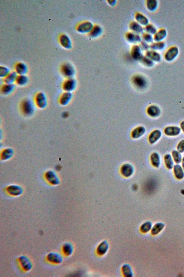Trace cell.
I'll use <instances>...</instances> for the list:
<instances>
[{
	"instance_id": "1",
	"label": "cell",
	"mask_w": 184,
	"mask_h": 277,
	"mask_svg": "<svg viewBox=\"0 0 184 277\" xmlns=\"http://www.w3.org/2000/svg\"><path fill=\"white\" fill-rule=\"evenodd\" d=\"M21 109L23 114L27 116H31L34 112V105L32 102L28 99H26L23 101Z\"/></svg>"
},
{
	"instance_id": "2",
	"label": "cell",
	"mask_w": 184,
	"mask_h": 277,
	"mask_svg": "<svg viewBox=\"0 0 184 277\" xmlns=\"http://www.w3.org/2000/svg\"><path fill=\"white\" fill-rule=\"evenodd\" d=\"M179 49L176 46H173L166 51L164 55V59L168 62L174 61L179 54Z\"/></svg>"
},
{
	"instance_id": "3",
	"label": "cell",
	"mask_w": 184,
	"mask_h": 277,
	"mask_svg": "<svg viewBox=\"0 0 184 277\" xmlns=\"http://www.w3.org/2000/svg\"><path fill=\"white\" fill-rule=\"evenodd\" d=\"M36 105L40 109H44L47 107V97L44 93L40 92L36 95L35 98Z\"/></svg>"
},
{
	"instance_id": "4",
	"label": "cell",
	"mask_w": 184,
	"mask_h": 277,
	"mask_svg": "<svg viewBox=\"0 0 184 277\" xmlns=\"http://www.w3.org/2000/svg\"><path fill=\"white\" fill-rule=\"evenodd\" d=\"M132 81L136 86L140 89H144L147 85L146 79L141 75H136L133 77Z\"/></svg>"
},
{
	"instance_id": "5",
	"label": "cell",
	"mask_w": 184,
	"mask_h": 277,
	"mask_svg": "<svg viewBox=\"0 0 184 277\" xmlns=\"http://www.w3.org/2000/svg\"><path fill=\"white\" fill-rule=\"evenodd\" d=\"M93 23L91 22L85 21L78 25L77 28V30L79 32L81 33H89L93 29Z\"/></svg>"
},
{
	"instance_id": "6",
	"label": "cell",
	"mask_w": 184,
	"mask_h": 277,
	"mask_svg": "<svg viewBox=\"0 0 184 277\" xmlns=\"http://www.w3.org/2000/svg\"><path fill=\"white\" fill-rule=\"evenodd\" d=\"M125 37L127 40L131 43H140L142 41V37L139 34L132 32L127 33Z\"/></svg>"
},
{
	"instance_id": "7",
	"label": "cell",
	"mask_w": 184,
	"mask_h": 277,
	"mask_svg": "<svg viewBox=\"0 0 184 277\" xmlns=\"http://www.w3.org/2000/svg\"><path fill=\"white\" fill-rule=\"evenodd\" d=\"M76 87V82L75 80L70 78L65 81L63 83V88L65 91L70 92L73 91Z\"/></svg>"
},
{
	"instance_id": "8",
	"label": "cell",
	"mask_w": 184,
	"mask_h": 277,
	"mask_svg": "<svg viewBox=\"0 0 184 277\" xmlns=\"http://www.w3.org/2000/svg\"><path fill=\"white\" fill-rule=\"evenodd\" d=\"M181 129L177 126H169L164 130V133L168 136H176L180 133Z\"/></svg>"
},
{
	"instance_id": "9",
	"label": "cell",
	"mask_w": 184,
	"mask_h": 277,
	"mask_svg": "<svg viewBox=\"0 0 184 277\" xmlns=\"http://www.w3.org/2000/svg\"><path fill=\"white\" fill-rule=\"evenodd\" d=\"M131 55L132 58L135 60H140L143 56L141 52V49L137 45H133L131 48Z\"/></svg>"
},
{
	"instance_id": "10",
	"label": "cell",
	"mask_w": 184,
	"mask_h": 277,
	"mask_svg": "<svg viewBox=\"0 0 184 277\" xmlns=\"http://www.w3.org/2000/svg\"><path fill=\"white\" fill-rule=\"evenodd\" d=\"M120 172L123 176L129 177L132 175L134 172V169L132 166L130 164L128 163L124 164L121 167Z\"/></svg>"
},
{
	"instance_id": "11",
	"label": "cell",
	"mask_w": 184,
	"mask_h": 277,
	"mask_svg": "<svg viewBox=\"0 0 184 277\" xmlns=\"http://www.w3.org/2000/svg\"><path fill=\"white\" fill-rule=\"evenodd\" d=\"M145 56L153 62H159L161 60V57L158 52L152 50H149L146 52Z\"/></svg>"
},
{
	"instance_id": "12",
	"label": "cell",
	"mask_w": 184,
	"mask_h": 277,
	"mask_svg": "<svg viewBox=\"0 0 184 277\" xmlns=\"http://www.w3.org/2000/svg\"><path fill=\"white\" fill-rule=\"evenodd\" d=\"M130 30L132 32L138 34H142L144 33V29L142 25L136 21L131 22L129 25Z\"/></svg>"
},
{
	"instance_id": "13",
	"label": "cell",
	"mask_w": 184,
	"mask_h": 277,
	"mask_svg": "<svg viewBox=\"0 0 184 277\" xmlns=\"http://www.w3.org/2000/svg\"><path fill=\"white\" fill-rule=\"evenodd\" d=\"M62 72L64 76L69 79L74 76V70L73 68L69 64H66L63 65L62 68Z\"/></svg>"
},
{
	"instance_id": "14",
	"label": "cell",
	"mask_w": 184,
	"mask_h": 277,
	"mask_svg": "<svg viewBox=\"0 0 184 277\" xmlns=\"http://www.w3.org/2000/svg\"><path fill=\"white\" fill-rule=\"evenodd\" d=\"M73 95L72 92H65L62 95L60 99V105L62 106H66L71 101Z\"/></svg>"
},
{
	"instance_id": "15",
	"label": "cell",
	"mask_w": 184,
	"mask_h": 277,
	"mask_svg": "<svg viewBox=\"0 0 184 277\" xmlns=\"http://www.w3.org/2000/svg\"><path fill=\"white\" fill-rule=\"evenodd\" d=\"M135 19L137 23L142 26H145L149 24L148 18L141 13L137 12L136 13Z\"/></svg>"
},
{
	"instance_id": "16",
	"label": "cell",
	"mask_w": 184,
	"mask_h": 277,
	"mask_svg": "<svg viewBox=\"0 0 184 277\" xmlns=\"http://www.w3.org/2000/svg\"><path fill=\"white\" fill-rule=\"evenodd\" d=\"M167 31L164 29L159 30L154 35V40L155 42H163L167 36Z\"/></svg>"
},
{
	"instance_id": "17",
	"label": "cell",
	"mask_w": 184,
	"mask_h": 277,
	"mask_svg": "<svg viewBox=\"0 0 184 277\" xmlns=\"http://www.w3.org/2000/svg\"><path fill=\"white\" fill-rule=\"evenodd\" d=\"M161 132L160 130H156L153 131L149 136L148 141L151 144H154L161 138Z\"/></svg>"
},
{
	"instance_id": "18",
	"label": "cell",
	"mask_w": 184,
	"mask_h": 277,
	"mask_svg": "<svg viewBox=\"0 0 184 277\" xmlns=\"http://www.w3.org/2000/svg\"><path fill=\"white\" fill-rule=\"evenodd\" d=\"M145 132V128L143 126H139L132 131L131 136L133 139H138L143 136Z\"/></svg>"
},
{
	"instance_id": "19",
	"label": "cell",
	"mask_w": 184,
	"mask_h": 277,
	"mask_svg": "<svg viewBox=\"0 0 184 277\" xmlns=\"http://www.w3.org/2000/svg\"><path fill=\"white\" fill-rule=\"evenodd\" d=\"M149 116L153 117H156L159 116L161 114V110L156 105H151L149 107L147 110Z\"/></svg>"
},
{
	"instance_id": "20",
	"label": "cell",
	"mask_w": 184,
	"mask_h": 277,
	"mask_svg": "<svg viewBox=\"0 0 184 277\" xmlns=\"http://www.w3.org/2000/svg\"><path fill=\"white\" fill-rule=\"evenodd\" d=\"M174 172L175 177L178 180H181L184 178V171L182 167L179 165L174 166Z\"/></svg>"
},
{
	"instance_id": "21",
	"label": "cell",
	"mask_w": 184,
	"mask_h": 277,
	"mask_svg": "<svg viewBox=\"0 0 184 277\" xmlns=\"http://www.w3.org/2000/svg\"><path fill=\"white\" fill-rule=\"evenodd\" d=\"M102 32V29L99 25H94L93 29L89 33V36L92 38H95L100 35Z\"/></svg>"
},
{
	"instance_id": "22",
	"label": "cell",
	"mask_w": 184,
	"mask_h": 277,
	"mask_svg": "<svg viewBox=\"0 0 184 277\" xmlns=\"http://www.w3.org/2000/svg\"><path fill=\"white\" fill-rule=\"evenodd\" d=\"M158 1L157 0H148L146 1V6L150 12H154L158 7Z\"/></svg>"
},
{
	"instance_id": "23",
	"label": "cell",
	"mask_w": 184,
	"mask_h": 277,
	"mask_svg": "<svg viewBox=\"0 0 184 277\" xmlns=\"http://www.w3.org/2000/svg\"><path fill=\"white\" fill-rule=\"evenodd\" d=\"M151 163L152 165L155 168H158L160 165V157L159 154L155 152L151 155L150 157Z\"/></svg>"
},
{
	"instance_id": "24",
	"label": "cell",
	"mask_w": 184,
	"mask_h": 277,
	"mask_svg": "<svg viewBox=\"0 0 184 277\" xmlns=\"http://www.w3.org/2000/svg\"><path fill=\"white\" fill-rule=\"evenodd\" d=\"M14 88L15 86L13 84H6L2 86L1 92L3 95H8L13 92Z\"/></svg>"
},
{
	"instance_id": "25",
	"label": "cell",
	"mask_w": 184,
	"mask_h": 277,
	"mask_svg": "<svg viewBox=\"0 0 184 277\" xmlns=\"http://www.w3.org/2000/svg\"><path fill=\"white\" fill-rule=\"evenodd\" d=\"M165 43L163 42H155L150 45V49L151 50L157 51L163 50L165 48Z\"/></svg>"
},
{
	"instance_id": "26",
	"label": "cell",
	"mask_w": 184,
	"mask_h": 277,
	"mask_svg": "<svg viewBox=\"0 0 184 277\" xmlns=\"http://www.w3.org/2000/svg\"><path fill=\"white\" fill-rule=\"evenodd\" d=\"M164 161L166 168L169 170H171L174 168V163L171 155L167 154L164 157Z\"/></svg>"
},
{
	"instance_id": "27",
	"label": "cell",
	"mask_w": 184,
	"mask_h": 277,
	"mask_svg": "<svg viewBox=\"0 0 184 277\" xmlns=\"http://www.w3.org/2000/svg\"><path fill=\"white\" fill-rule=\"evenodd\" d=\"M108 248V243L106 241H103L98 245L97 249L98 253L100 255H103L106 253Z\"/></svg>"
},
{
	"instance_id": "28",
	"label": "cell",
	"mask_w": 184,
	"mask_h": 277,
	"mask_svg": "<svg viewBox=\"0 0 184 277\" xmlns=\"http://www.w3.org/2000/svg\"><path fill=\"white\" fill-rule=\"evenodd\" d=\"M16 74V73L14 72L10 73L4 78V83L6 84H12L15 81H16L17 77Z\"/></svg>"
},
{
	"instance_id": "29",
	"label": "cell",
	"mask_w": 184,
	"mask_h": 277,
	"mask_svg": "<svg viewBox=\"0 0 184 277\" xmlns=\"http://www.w3.org/2000/svg\"><path fill=\"white\" fill-rule=\"evenodd\" d=\"M144 65L148 67H152L154 65V62L145 56H142L139 60Z\"/></svg>"
},
{
	"instance_id": "30",
	"label": "cell",
	"mask_w": 184,
	"mask_h": 277,
	"mask_svg": "<svg viewBox=\"0 0 184 277\" xmlns=\"http://www.w3.org/2000/svg\"><path fill=\"white\" fill-rule=\"evenodd\" d=\"M28 78L24 75H19L17 76L16 79V83L17 85L19 86H23L27 84L28 82Z\"/></svg>"
},
{
	"instance_id": "31",
	"label": "cell",
	"mask_w": 184,
	"mask_h": 277,
	"mask_svg": "<svg viewBox=\"0 0 184 277\" xmlns=\"http://www.w3.org/2000/svg\"><path fill=\"white\" fill-rule=\"evenodd\" d=\"M15 69L16 73L19 75H24L27 72V68L26 66L22 63L17 64Z\"/></svg>"
},
{
	"instance_id": "32",
	"label": "cell",
	"mask_w": 184,
	"mask_h": 277,
	"mask_svg": "<svg viewBox=\"0 0 184 277\" xmlns=\"http://www.w3.org/2000/svg\"><path fill=\"white\" fill-rule=\"evenodd\" d=\"M144 30L145 31L146 33H148V34L152 35H154L157 32V28L155 26L153 25L152 24H148V25L145 26L144 28Z\"/></svg>"
},
{
	"instance_id": "33",
	"label": "cell",
	"mask_w": 184,
	"mask_h": 277,
	"mask_svg": "<svg viewBox=\"0 0 184 277\" xmlns=\"http://www.w3.org/2000/svg\"><path fill=\"white\" fill-rule=\"evenodd\" d=\"M172 155L175 163L179 164L181 162L182 159L181 153L177 150H174L172 152Z\"/></svg>"
},
{
	"instance_id": "34",
	"label": "cell",
	"mask_w": 184,
	"mask_h": 277,
	"mask_svg": "<svg viewBox=\"0 0 184 277\" xmlns=\"http://www.w3.org/2000/svg\"><path fill=\"white\" fill-rule=\"evenodd\" d=\"M142 38L143 41L148 43H152L154 40V37L153 35L148 33H144L142 34Z\"/></svg>"
},
{
	"instance_id": "35",
	"label": "cell",
	"mask_w": 184,
	"mask_h": 277,
	"mask_svg": "<svg viewBox=\"0 0 184 277\" xmlns=\"http://www.w3.org/2000/svg\"><path fill=\"white\" fill-rule=\"evenodd\" d=\"M164 227V225L162 223H158L155 225L152 228V233L153 235H157L159 233Z\"/></svg>"
},
{
	"instance_id": "36",
	"label": "cell",
	"mask_w": 184,
	"mask_h": 277,
	"mask_svg": "<svg viewBox=\"0 0 184 277\" xmlns=\"http://www.w3.org/2000/svg\"><path fill=\"white\" fill-rule=\"evenodd\" d=\"M122 272L124 275L126 277H130L132 276V270L130 266L125 265L122 267Z\"/></svg>"
},
{
	"instance_id": "37",
	"label": "cell",
	"mask_w": 184,
	"mask_h": 277,
	"mask_svg": "<svg viewBox=\"0 0 184 277\" xmlns=\"http://www.w3.org/2000/svg\"><path fill=\"white\" fill-rule=\"evenodd\" d=\"M61 44L65 47H69L71 46V42L69 39L65 35H63L61 38Z\"/></svg>"
},
{
	"instance_id": "38",
	"label": "cell",
	"mask_w": 184,
	"mask_h": 277,
	"mask_svg": "<svg viewBox=\"0 0 184 277\" xmlns=\"http://www.w3.org/2000/svg\"><path fill=\"white\" fill-rule=\"evenodd\" d=\"M152 227V223L149 221L144 223L142 225L141 227V230L142 232L146 233L148 232Z\"/></svg>"
},
{
	"instance_id": "39",
	"label": "cell",
	"mask_w": 184,
	"mask_h": 277,
	"mask_svg": "<svg viewBox=\"0 0 184 277\" xmlns=\"http://www.w3.org/2000/svg\"><path fill=\"white\" fill-rule=\"evenodd\" d=\"M9 70L8 69L4 67H1V71H0V75H1V77H6L9 74Z\"/></svg>"
},
{
	"instance_id": "40",
	"label": "cell",
	"mask_w": 184,
	"mask_h": 277,
	"mask_svg": "<svg viewBox=\"0 0 184 277\" xmlns=\"http://www.w3.org/2000/svg\"><path fill=\"white\" fill-rule=\"evenodd\" d=\"M140 46L141 50L146 51L150 49V45H149L148 43L143 40H142L140 43Z\"/></svg>"
},
{
	"instance_id": "41",
	"label": "cell",
	"mask_w": 184,
	"mask_h": 277,
	"mask_svg": "<svg viewBox=\"0 0 184 277\" xmlns=\"http://www.w3.org/2000/svg\"><path fill=\"white\" fill-rule=\"evenodd\" d=\"M177 150L181 153L184 152V139L179 142L177 145Z\"/></svg>"
},
{
	"instance_id": "42",
	"label": "cell",
	"mask_w": 184,
	"mask_h": 277,
	"mask_svg": "<svg viewBox=\"0 0 184 277\" xmlns=\"http://www.w3.org/2000/svg\"><path fill=\"white\" fill-rule=\"evenodd\" d=\"M107 1L109 5L111 6H115L117 2L116 1H114V0L113 1Z\"/></svg>"
},
{
	"instance_id": "43",
	"label": "cell",
	"mask_w": 184,
	"mask_h": 277,
	"mask_svg": "<svg viewBox=\"0 0 184 277\" xmlns=\"http://www.w3.org/2000/svg\"><path fill=\"white\" fill-rule=\"evenodd\" d=\"M62 116L63 118H67V117L68 116V114L66 112L63 113Z\"/></svg>"
},
{
	"instance_id": "44",
	"label": "cell",
	"mask_w": 184,
	"mask_h": 277,
	"mask_svg": "<svg viewBox=\"0 0 184 277\" xmlns=\"http://www.w3.org/2000/svg\"><path fill=\"white\" fill-rule=\"evenodd\" d=\"M181 127L184 133V121H183L181 123Z\"/></svg>"
},
{
	"instance_id": "45",
	"label": "cell",
	"mask_w": 184,
	"mask_h": 277,
	"mask_svg": "<svg viewBox=\"0 0 184 277\" xmlns=\"http://www.w3.org/2000/svg\"><path fill=\"white\" fill-rule=\"evenodd\" d=\"M182 168H183V169L184 171V157H183V158L182 159Z\"/></svg>"
},
{
	"instance_id": "46",
	"label": "cell",
	"mask_w": 184,
	"mask_h": 277,
	"mask_svg": "<svg viewBox=\"0 0 184 277\" xmlns=\"http://www.w3.org/2000/svg\"><path fill=\"white\" fill-rule=\"evenodd\" d=\"M181 192L182 194H184V190H182Z\"/></svg>"
}]
</instances>
